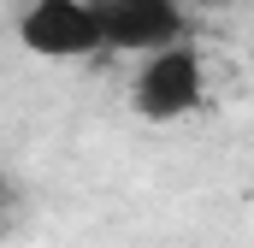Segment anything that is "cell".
Instances as JSON below:
<instances>
[{
  "instance_id": "6da1fadb",
  "label": "cell",
  "mask_w": 254,
  "mask_h": 248,
  "mask_svg": "<svg viewBox=\"0 0 254 248\" xmlns=\"http://www.w3.org/2000/svg\"><path fill=\"white\" fill-rule=\"evenodd\" d=\"M201 101H207V60H201V48H195L190 36L142 54L136 77H130V113L136 119L178 124V119H190V113H201Z\"/></svg>"
},
{
  "instance_id": "7a4b0ae2",
  "label": "cell",
  "mask_w": 254,
  "mask_h": 248,
  "mask_svg": "<svg viewBox=\"0 0 254 248\" xmlns=\"http://www.w3.org/2000/svg\"><path fill=\"white\" fill-rule=\"evenodd\" d=\"M18 42L36 60H95V54H107L89 0H24Z\"/></svg>"
},
{
  "instance_id": "3957f363",
  "label": "cell",
  "mask_w": 254,
  "mask_h": 248,
  "mask_svg": "<svg viewBox=\"0 0 254 248\" xmlns=\"http://www.w3.org/2000/svg\"><path fill=\"white\" fill-rule=\"evenodd\" d=\"M95 24H101V42L107 54H154L178 36H190V18H184V0H89Z\"/></svg>"
}]
</instances>
